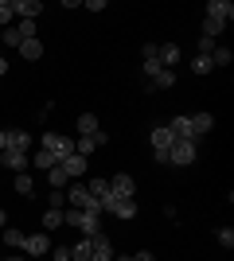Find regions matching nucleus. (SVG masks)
Segmentation results:
<instances>
[{
  "label": "nucleus",
  "instance_id": "obj_1",
  "mask_svg": "<svg viewBox=\"0 0 234 261\" xmlns=\"http://www.w3.org/2000/svg\"><path fill=\"white\" fill-rule=\"evenodd\" d=\"M63 226L82 230V238H94V234H101V215H94V211H74V207H63Z\"/></svg>",
  "mask_w": 234,
  "mask_h": 261
},
{
  "label": "nucleus",
  "instance_id": "obj_2",
  "mask_svg": "<svg viewBox=\"0 0 234 261\" xmlns=\"http://www.w3.org/2000/svg\"><path fill=\"white\" fill-rule=\"evenodd\" d=\"M98 203H101V215H113V218H121V222L137 218V199H121V195H113V191H106V195H98Z\"/></svg>",
  "mask_w": 234,
  "mask_h": 261
},
{
  "label": "nucleus",
  "instance_id": "obj_3",
  "mask_svg": "<svg viewBox=\"0 0 234 261\" xmlns=\"http://www.w3.org/2000/svg\"><path fill=\"white\" fill-rule=\"evenodd\" d=\"M39 148H43V152H51L59 164H63L70 152H74V137H63V133H43V137H39Z\"/></svg>",
  "mask_w": 234,
  "mask_h": 261
},
{
  "label": "nucleus",
  "instance_id": "obj_4",
  "mask_svg": "<svg viewBox=\"0 0 234 261\" xmlns=\"http://www.w3.org/2000/svg\"><path fill=\"white\" fill-rule=\"evenodd\" d=\"M172 133H168V125H156L152 133H148V144H152V160L156 164H168V148H172Z\"/></svg>",
  "mask_w": 234,
  "mask_h": 261
},
{
  "label": "nucleus",
  "instance_id": "obj_5",
  "mask_svg": "<svg viewBox=\"0 0 234 261\" xmlns=\"http://www.w3.org/2000/svg\"><path fill=\"white\" fill-rule=\"evenodd\" d=\"M168 164H172V168H188V164H195V141H172V148H168Z\"/></svg>",
  "mask_w": 234,
  "mask_h": 261
},
{
  "label": "nucleus",
  "instance_id": "obj_6",
  "mask_svg": "<svg viewBox=\"0 0 234 261\" xmlns=\"http://www.w3.org/2000/svg\"><path fill=\"white\" fill-rule=\"evenodd\" d=\"M20 250L28 253V257H47V253H51V238H47L43 230H39V234H28Z\"/></svg>",
  "mask_w": 234,
  "mask_h": 261
},
{
  "label": "nucleus",
  "instance_id": "obj_7",
  "mask_svg": "<svg viewBox=\"0 0 234 261\" xmlns=\"http://www.w3.org/2000/svg\"><path fill=\"white\" fill-rule=\"evenodd\" d=\"M28 164H32V156H28V152H16V148H4V152H0V168H12L16 175H20Z\"/></svg>",
  "mask_w": 234,
  "mask_h": 261
},
{
  "label": "nucleus",
  "instance_id": "obj_8",
  "mask_svg": "<svg viewBox=\"0 0 234 261\" xmlns=\"http://www.w3.org/2000/svg\"><path fill=\"white\" fill-rule=\"evenodd\" d=\"M39 12H43L39 0H12V16L16 20H39Z\"/></svg>",
  "mask_w": 234,
  "mask_h": 261
},
{
  "label": "nucleus",
  "instance_id": "obj_9",
  "mask_svg": "<svg viewBox=\"0 0 234 261\" xmlns=\"http://www.w3.org/2000/svg\"><path fill=\"white\" fill-rule=\"evenodd\" d=\"M106 144V133H94V137H74V156H90L94 148H101Z\"/></svg>",
  "mask_w": 234,
  "mask_h": 261
},
{
  "label": "nucleus",
  "instance_id": "obj_10",
  "mask_svg": "<svg viewBox=\"0 0 234 261\" xmlns=\"http://www.w3.org/2000/svg\"><path fill=\"white\" fill-rule=\"evenodd\" d=\"M90 246H94L90 261H113V242L106 238V234H94V238H90Z\"/></svg>",
  "mask_w": 234,
  "mask_h": 261
},
{
  "label": "nucleus",
  "instance_id": "obj_11",
  "mask_svg": "<svg viewBox=\"0 0 234 261\" xmlns=\"http://www.w3.org/2000/svg\"><path fill=\"white\" fill-rule=\"evenodd\" d=\"M168 133H172L176 141H195V133H191L188 113H179V117H172V121H168Z\"/></svg>",
  "mask_w": 234,
  "mask_h": 261
},
{
  "label": "nucleus",
  "instance_id": "obj_12",
  "mask_svg": "<svg viewBox=\"0 0 234 261\" xmlns=\"http://www.w3.org/2000/svg\"><path fill=\"white\" fill-rule=\"evenodd\" d=\"M110 191H113V195H121V199H133L137 195V184H133V175H113V179H110Z\"/></svg>",
  "mask_w": 234,
  "mask_h": 261
},
{
  "label": "nucleus",
  "instance_id": "obj_13",
  "mask_svg": "<svg viewBox=\"0 0 234 261\" xmlns=\"http://www.w3.org/2000/svg\"><path fill=\"white\" fill-rule=\"evenodd\" d=\"M207 16L219 20V23H230L234 20V4L230 0H211V4H207Z\"/></svg>",
  "mask_w": 234,
  "mask_h": 261
},
{
  "label": "nucleus",
  "instance_id": "obj_14",
  "mask_svg": "<svg viewBox=\"0 0 234 261\" xmlns=\"http://www.w3.org/2000/svg\"><path fill=\"white\" fill-rule=\"evenodd\" d=\"M16 51H20L28 63H39V59H43V43H39V35H35V39H23Z\"/></svg>",
  "mask_w": 234,
  "mask_h": 261
},
{
  "label": "nucleus",
  "instance_id": "obj_15",
  "mask_svg": "<svg viewBox=\"0 0 234 261\" xmlns=\"http://www.w3.org/2000/svg\"><path fill=\"white\" fill-rule=\"evenodd\" d=\"M191 133H195V137H203V133H211L215 129V117H211V113H191Z\"/></svg>",
  "mask_w": 234,
  "mask_h": 261
},
{
  "label": "nucleus",
  "instance_id": "obj_16",
  "mask_svg": "<svg viewBox=\"0 0 234 261\" xmlns=\"http://www.w3.org/2000/svg\"><path fill=\"white\" fill-rule=\"evenodd\" d=\"M59 168H63V172H67V175H82V172H86V168H90V160H86V156H74V152H70L67 160L59 164Z\"/></svg>",
  "mask_w": 234,
  "mask_h": 261
},
{
  "label": "nucleus",
  "instance_id": "obj_17",
  "mask_svg": "<svg viewBox=\"0 0 234 261\" xmlns=\"http://www.w3.org/2000/svg\"><path fill=\"white\" fill-rule=\"evenodd\" d=\"M156 59H160V66H168V70H172V66L179 63V47H176V43H160Z\"/></svg>",
  "mask_w": 234,
  "mask_h": 261
},
{
  "label": "nucleus",
  "instance_id": "obj_18",
  "mask_svg": "<svg viewBox=\"0 0 234 261\" xmlns=\"http://www.w3.org/2000/svg\"><path fill=\"white\" fill-rule=\"evenodd\" d=\"M8 148H16V152H28V148H32V133L12 129V133H8Z\"/></svg>",
  "mask_w": 234,
  "mask_h": 261
},
{
  "label": "nucleus",
  "instance_id": "obj_19",
  "mask_svg": "<svg viewBox=\"0 0 234 261\" xmlns=\"http://www.w3.org/2000/svg\"><path fill=\"white\" fill-rule=\"evenodd\" d=\"M207 59H211V66H230V63H234L230 47H223V43H215V51L207 55Z\"/></svg>",
  "mask_w": 234,
  "mask_h": 261
},
{
  "label": "nucleus",
  "instance_id": "obj_20",
  "mask_svg": "<svg viewBox=\"0 0 234 261\" xmlns=\"http://www.w3.org/2000/svg\"><path fill=\"white\" fill-rule=\"evenodd\" d=\"M67 179H70V175L63 172L59 164H55V168H51V172H47V187H51V191H63V187H67Z\"/></svg>",
  "mask_w": 234,
  "mask_h": 261
},
{
  "label": "nucleus",
  "instance_id": "obj_21",
  "mask_svg": "<svg viewBox=\"0 0 234 261\" xmlns=\"http://www.w3.org/2000/svg\"><path fill=\"white\" fill-rule=\"evenodd\" d=\"M223 28H226V23L211 20V16H203V39H215V43H219V35H223Z\"/></svg>",
  "mask_w": 234,
  "mask_h": 261
},
{
  "label": "nucleus",
  "instance_id": "obj_22",
  "mask_svg": "<svg viewBox=\"0 0 234 261\" xmlns=\"http://www.w3.org/2000/svg\"><path fill=\"white\" fill-rule=\"evenodd\" d=\"M55 156L51 152H43V148H35V156H32V168H43V172H51V168H55Z\"/></svg>",
  "mask_w": 234,
  "mask_h": 261
},
{
  "label": "nucleus",
  "instance_id": "obj_23",
  "mask_svg": "<svg viewBox=\"0 0 234 261\" xmlns=\"http://www.w3.org/2000/svg\"><path fill=\"white\" fill-rule=\"evenodd\" d=\"M90 253H94V246H90V238H78V246L70 250V261H90Z\"/></svg>",
  "mask_w": 234,
  "mask_h": 261
},
{
  "label": "nucleus",
  "instance_id": "obj_24",
  "mask_svg": "<svg viewBox=\"0 0 234 261\" xmlns=\"http://www.w3.org/2000/svg\"><path fill=\"white\" fill-rule=\"evenodd\" d=\"M78 133H82V137H94V133H98V117H94V113H82V117H78Z\"/></svg>",
  "mask_w": 234,
  "mask_h": 261
},
{
  "label": "nucleus",
  "instance_id": "obj_25",
  "mask_svg": "<svg viewBox=\"0 0 234 261\" xmlns=\"http://www.w3.org/2000/svg\"><path fill=\"white\" fill-rule=\"evenodd\" d=\"M12 187H16L20 195H32V191H35V179H32V175H28V172H20V175H16V179H12Z\"/></svg>",
  "mask_w": 234,
  "mask_h": 261
},
{
  "label": "nucleus",
  "instance_id": "obj_26",
  "mask_svg": "<svg viewBox=\"0 0 234 261\" xmlns=\"http://www.w3.org/2000/svg\"><path fill=\"white\" fill-rule=\"evenodd\" d=\"M59 226H63V211L47 207V211H43V230H59Z\"/></svg>",
  "mask_w": 234,
  "mask_h": 261
},
{
  "label": "nucleus",
  "instance_id": "obj_27",
  "mask_svg": "<svg viewBox=\"0 0 234 261\" xmlns=\"http://www.w3.org/2000/svg\"><path fill=\"white\" fill-rule=\"evenodd\" d=\"M86 191H90L94 199H98V195H106V191H110V179H101V175H94V179L86 184Z\"/></svg>",
  "mask_w": 234,
  "mask_h": 261
},
{
  "label": "nucleus",
  "instance_id": "obj_28",
  "mask_svg": "<svg viewBox=\"0 0 234 261\" xmlns=\"http://www.w3.org/2000/svg\"><path fill=\"white\" fill-rule=\"evenodd\" d=\"M12 28L20 32V39H35V20H16Z\"/></svg>",
  "mask_w": 234,
  "mask_h": 261
},
{
  "label": "nucleus",
  "instance_id": "obj_29",
  "mask_svg": "<svg viewBox=\"0 0 234 261\" xmlns=\"http://www.w3.org/2000/svg\"><path fill=\"white\" fill-rule=\"evenodd\" d=\"M191 70H195V74H211L215 66H211V59H207V55H195V59H191Z\"/></svg>",
  "mask_w": 234,
  "mask_h": 261
},
{
  "label": "nucleus",
  "instance_id": "obj_30",
  "mask_svg": "<svg viewBox=\"0 0 234 261\" xmlns=\"http://www.w3.org/2000/svg\"><path fill=\"white\" fill-rule=\"evenodd\" d=\"M23 238H28V234H23V230H4V242H8V246H12V250H20V246H23Z\"/></svg>",
  "mask_w": 234,
  "mask_h": 261
},
{
  "label": "nucleus",
  "instance_id": "obj_31",
  "mask_svg": "<svg viewBox=\"0 0 234 261\" xmlns=\"http://www.w3.org/2000/svg\"><path fill=\"white\" fill-rule=\"evenodd\" d=\"M215 238H219V246H223V250H230V246H234V230H230V226H219V230H215Z\"/></svg>",
  "mask_w": 234,
  "mask_h": 261
},
{
  "label": "nucleus",
  "instance_id": "obj_32",
  "mask_svg": "<svg viewBox=\"0 0 234 261\" xmlns=\"http://www.w3.org/2000/svg\"><path fill=\"white\" fill-rule=\"evenodd\" d=\"M12 0H0V28H12Z\"/></svg>",
  "mask_w": 234,
  "mask_h": 261
},
{
  "label": "nucleus",
  "instance_id": "obj_33",
  "mask_svg": "<svg viewBox=\"0 0 234 261\" xmlns=\"http://www.w3.org/2000/svg\"><path fill=\"white\" fill-rule=\"evenodd\" d=\"M47 207L63 211V207H67V195H63V191H47Z\"/></svg>",
  "mask_w": 234,
  "mask_h": 261
},
{
  "label": "nucleus",
  "instance_id": "obj_34",
  "mask_svg": "<svg viewBox=\"0 0 234 261\" xmlns=\"http://www.w3.org/2000/svg\"><path fill=\"white\" fill-rule=\"evenodd\" d=\"M0 43H8V47H20L23 39H20V32H16V28H4V39H0Z\"/></svg>",
  "mask_w": 234,
  "mask_h": 261
},
{
  "label": "nucleus",
  "instance_id": "obj_35",
  "mask_svg": "<svg viewBox=\"0 0 234 261\" xmlns=\"http://www.w3.org/2000/svg\"><path fill=\"white\" fill-rule=\"evenodd\" d=\"M129 257H133V261H156V257H152L148 250H141V253H129Z\"/></svg>",
  "mask_w": 234,
  "mask_h": 261
},
{
  "label": "nucleus",
  "instance_id": "obj_36",
  "mask_svg": "<svg viewBox=\"0 0 234 261\" xmlns=\"http://www.w3.org/2000/svg\"><path fill=\"white\" fill-rule=\"evenodd\" d=\"M8 148V129H0V152Z\"/></svg>",
  "mask_w": 234,
  "mask_h": 261
},
{
  "label": "nucleus",
  "instance_id": "obj_37",
  "mask_svg": "<svg viewBox=\"0 0 234 261\" xmlns=\"http://www.w3.org/2000/svg\"><path fill=\"white\" fill-rule=\"evenodd\" d=\"M0 74H8V59L4 55H0Z\"/></svg>",
  "mask_w": 234,
  "mask_h": 261
},
{
  "label": "nucleus",
  "instance_id": "obj_38",
  "mask_svg": "<svg viewBox=\"0 0 234 261\" xmlns=\"http://www.w3.org/2000/svg\"><path fill=\"white\" fill-rule=\"evenodd\" d=\"M4 261H28V253H16V257H4Z\"/></svg>",
  "mask_w": 234,
  "mask_h": 261
},
{
  "label": "nucleus",
  "instance_id": "obj_39",
  "mask_svg": "<svg viewBox=\"0 0 234 261\" xmlns=\"http://www.w3.org/2000/svg\"><path fill=\"white\" fill-rule=\"evenodd\" d=\"M4 226H8V215H4V211H0V230H4Z\"/></svg>",
  "mask_w": 234,
  "mask_h": 261
},
{
  "label": "nucleus",
  "instance_id": "obj_40",
  "mask_svg": "<svg viewBox=\"0 0 234 261\" xmlns=\"http://www.w3.org/2000/svg\"><path fill=\"white\" fill-rule=\"evenodd\" d=\"M113 261H133V257H113Z\"/></svg>",
  "mask_w": 234,
  "mask_h": 261
}]
</instances>
